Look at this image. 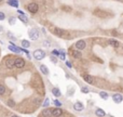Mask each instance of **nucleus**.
<instances>
[{"instance_id":"20e7f679","label":"nucleus","mask_w":123,"mask_h":117,"mask_svg":"<svg viewBox=\"0 0 123 117\" xmlns=\"http://www.w3.org/2000/svg\"><path fill=\"white\" fill-rule=\"evenodd\" d=\"M14 66L16 68H23L25 66V60L22 58H17L14 60Z\"/></svg>"},{"instance_id":"f704fd0d","label":"nucleus","mask_w":123,"mask_h":117,"mask_svg":"<svg viewBox=\"0 0 123 117\" xmlns=\"http://www.w3.org/2000/svg\"><path fill=\"white\" fill-rule=\"evenodd\" d=\"M66 65H67V67H69V68H71V67H72V65H71V63H70L69 61L66 62Z\"/></svg>"},{"instance_id":"5701e85b","label":"nucleus","mask_w":123,"mask_h":117,"mask_svg":"<svg viewBox=\"0 0 123 117\" xmlns=\"http://www.w3.org/2000/svg\"><path fill=\"white\" fill-rule=\"evenodd\" d=\"M7 104H8V106H10V107H14V106H15V102H14L12 99H9V100L7 101Z\"/></svg>"},{"instance_id":"58836bf2","label":"nucleus","mask_w":123,"mask_h":117,"mask_svg":"<svg viewBox=\"0 0 123 117\" xmlns=\"http://www.w3.org/2000/svg\"><path fill=\"white\" fill-rule=\"evenodd\" d=\"M1 1H2V0H0V2H1Z\"/></svg>"},{"instance_id":"1a4fd4ad","label":"nucleus","mask_w":123,"mask_h":117,"mask_svg":"<svg viewBox=\"0 0 123 117\" xmlns=\"http://www.w3.org/2000/svg\"><path fill=\"white\" fill-rule=\"evenodd\" d=\"M73 109L77 112H81L84 109V105L81 103V102H76L75 104H73Z\"/></svg>"},{"instance_id":"f03ea898","label":"nucleus","mask_w":123,"mask_h":117,"mask_svg":"<svg viewBox=\"0 0 123 117\" xmlns=\"http://www.w3.org/2000/svg\"><path fill=\"white\" fill-rule=\"evenodd\" d=\"M34 58H36V60H38V61H41L42 58H45V52L43 50H40V49H38V50L34 51Z\"/></svg>"},{"instance_id":"6e6552de","label":"nucleus","mask_w":123,"mask_h":117,"mask_svg":"<svg viewBox=\"0 0 123 117\" xmlns=\"http://www.w3.org/2000/svg\"><path fill=\"white\" fill-rule=\"evenodd\" d=\"M9 49H10V50L12 51V52H14V53H17V54H18V53H21L22 52V50H21L20 48H17L16 46L14 45L13 42H11V43H10V45H9Z\"/></svg>"},{"instance_id":"c9c22d12","label":"nucleus","mask_w":123,"mask_h":117,"mask_svg":"<svg viewBox=\"0 0 123 117\" xmlns=\"http://www.w3.org/2000/svg\"><path fill=\"white\" fill-rule=\"evenodd\" d=\"M17 12H18V14H24V12L22 10H17Z\"/></svg>"},{"instance_id":"f3484780","label":"nucleus","mask_w":123,"mask_h":117,"mask_svg":"<svg viewBox=\"0 0 123 117\" xmlns=\"http://www.w3.org/2000/svg\"><path fill=\"white\" fill-rule=\"evenodd\" d=\"M72 56L76 58H82V54H81V51L79 50H73L72 51Z\"/></svg>"},{"instance_id":"6ab92c4d","label":"nucleus","mask_w":123,"mask_h":117,"mask_svg":"<svg viewBox=\"0 0 123 117\" xmlns=\"http://www.w3.org/2000/svg\"><path fill=\"white\" fill-rule=\"evenodd\" d=\"M52 93H53L54 95H55L56 98H58V97H61V91H59V89L58 88H53V89H52Z\"/></svg>"},{"instance_id":"dca6fc26","label":"nucleus","mask_w":123,"mask_h":117,"mask_svg":"<svg viewBox=\"0 0 123 117\" xmlns=\"http://www.w3.org/2000/svg\"><path fill=\"white\" fill-rule=\"evenodd\" d=\"M83 79L87 81V84H93V82H94V78H93L92 76H90V75H84Z\"/></svg>"},{"instance_id":"c756f323","label":"nucleus","mask_w":123,"mask_h":117,"mask_svg":"<svg viewBox=\"0 0 123 117\" xmlns=\"http://www.w3.org/2000/svg\"><path fill=\"white\" fill-rule=\"evenodd\" d=\"M52 54L55 56H59V50H53L52 51Z\"/></svg>"},{"instance_id":"e433bc0d","label":"nucleus","mask_w":123,"mask_h":117,"mask_svg":"<svg viewBox=\"0 0 123 117\" xmlns=\"http://www.w3.org/2000/svg\"><path fill=\"white\" fill-rule=\"evenodd\" d=\"M2 31H3V27H2V26H0V33H1Z\"/></svg>"},{"instance_id":"cd10ccee","label":"nucleus","mask_w":123,"mask_h":117,"mask_svg":"<svg viewBox=\"0 0 123 117\" xmlns=\"http://www.w3.org/2000/svg\"><path fill=\"white\" fill-rule=\"evenodd\" d=\"M8 37L11 39V40H16V37H14L13 35H12V33H10V31L8 33Z\"/></svg>"},{"instance_id":"4c0bfd02","label":"nucleus","mask_w":123,"mask_h":117,"mask_svg":"<svg viewBox=\"0 0 123 117\" xmlns=\"http://www.w3.org/2000/svg\"><path fill=\"white\" fill-rule=\"evenodd\" d=\"M11 117H18V116H16V115H12Z\"/></svg>"},{"instance_id":"a878e982","label":"nucleus","mask_w":123,"mask_h":117,"mask_svg":"<svg viewBox=\"0 0 123 117\" xmlns=\"http://www.w3.org/2000/svg\"><path fill=\"white\" fill-rule=\"evenodd\" d=\"M49 105H50V100L47 98V99L44 100V102H43V104H42V106H43V107H48Z\"/></svg>"},{"instance_id":"a211bd4d","label":"nucleus","mask_w":123,"mask_h":117,"mask_svg":"<svg viewBox=\"0 0 123 117\" xmlns=\"http://www.w3.org/2000/svg\"><path fill=\"white\" fill-rule=\"evenodd\" d=\"M40 70L42 72L43 75H49V68L45 65H40Z\"/></svg>"},{"instance_id":"393cba45","label":"nucleus","mask_w":123,"mask_h":117,"mask_svg":"<svg viewBox=\"0 0 123 117\" xmlns=\"http://www.w3.org/2000/svg\"><path fill=\"white\" fill-rule=\"evenodd\" d=\"M4 93H6V87L0 85V95H3Z\"/></svg>"},{"instance_id":"9d476101","label":"nucleus","mask_w":123,"mask_h":117,"mask_svg":"<svg viewBox=\"0 0 123 117\" xmlns=\"http://www.w3.org/2000/svg\"><path fill=\"white\" fill-rule=\"evenodd\" d=\"M42 116L43 117H51L52 116V109H44L43 111H42Z\"/></svg>"},{"instance_id":"4468645a","label":"nucleus","mask_w":123,"mask_h":117,"mask_svg":"<svg viewBox=\"0 0 123 117\" xmlns=\"http://www.w3.org/2000/svg\"><path fill=\"white\" fill-rule=\"evenodd\" d=\"M53 33L55 34L56 36H58V37H62V36H64V34H65V31H63V29H61V28H55L53 31Z\"/></svg>"},{"instance_id":"412c9836","label":"nucleus","mask_w":123,"mask_h":117,"mask_svg":"<svg viewBox=\"0 0 123 117\" xmlns=\"http://www.w3.org/2000/svg\"><path fill=\"white\" fill-rule=\"evenodd\" d=\"M99 97H101V99H103V100H107L109 95H108V93H107V92H105V91H101V92H99Z\"/></svg>"},{"instance_id":"c85d7f7f","label":"nucleus","mask_w":123,"mask_h":117,"mask_svg":"<svg viewBox=\"0 0 123 117\" xmlns=\"http://www.w3.org/2000/svg\"><path fill=\"white\" fill-rule=\"evenodd\" d=\"M81 91L83 92V93H89V92H90V90L87 89V87H82V88H81Z\"/></svg>"},{"instance_id":"0eeeda50","label":"nucleus","mask_w":123,"mask_h":117,"mask_svg":"<svg viewBox=\"0 0 123 117\" xmlns=\"http://www.w3.org/2000/svg\"><path fill=\"white\" fill-rule=\"evenodd\" d=\"M63 109H61V107H56V109H52V116L54 117H61L62 115H63Z\"/></svg>"},{"instance_id":"7ed1b4c3","label":"nucleus","mask_w":123,"mask_h":117,"mask_svg":"<svg viewBox=\"0 0 123 117\" xmlns=\"http://www.w3.org/2000/svg\"><path fill=\"white\" fill-rule=\"evenodd\" d=\"M27 10L30 12V13L35 14V13H37V12H38V10H39V7H38V4H37L36 2H30L27 6Z\"/></svg>"},{"instance_id":"39448f33","label":"nucleus","mask_w":123,"mask_h":117,"mask_svg":"<svg viewBox=\"0 0 123 117\" xmlns=\"http://www.w3.org/2000/svg\"><path fill=\"white\" fill-rule=\"evenodd\" d=\"M75 47H76L77 50L81 51V50H83V49H85V47H87V42L84 41V40H78V41L76 42Z\"/></svg>"},{"instance_id":"72a5a7b5","label":"nucleus","mask_w":123,"mask_h":117,"mask_svg":"<svg viewBox=\"0 0 123 117\" xmlns=\"http://www.w3.org/2000/svg\"><path fill=\"white\" fill-rule=\"evenodd\" d=\"M4 19H6V15H4V13L0 12V21H3Z\"/></svg>"},{"instance_id":"7c9ffc66","label":"nucleus","mask_w":123,"mask_h":117,"mask_svg":"<svg viewBox=\"0 0 123 117\" xmlns=\"http://www.w3.org/2000/svg\"><path fill=\"white\" fill-rule=\"evenodd\" d=\"M54 105H56V106H58L59 107V106H62V103L58 100H54Z\"/></svg>"},{"instance_id":"ddd939ff","label":"nucleus","mask_w":123,"mask_h":117,"mask_svg":"<svg viewBox=\"0 0 123 117\" xmlns=\"http://www.w3.org/2000/svg\"><path fill=\"white\" fill-rule=\"evenodd\" d=\"M7 2L9 6L13 7V8H18V0H8Z\"/></svg>"},{"instance_id":"2eb2a0df","label":"nucleus","mask_w":123,"mask_h":117,"mask_svg":"<svg viewBox=\"0 0 123 117\" xmlns=\"http://www.w3.org/2000/svg\"><path fill=\"white\" fill-rule=\"evenodd\" d=\"M95 115L97 117H105V116H106V113H105L101 109H97L95 111Z\"/></svg>"},{"instance_id":"9b49d317","label":"nucleus","mask_w":123,"mask_h":117,"mask_svg":"<svg viewBox=\"0 0 123 117\" xmlns=\"http://www.w3.org/2000/svg\"><path fill=\"white\" fill-rule=\"evenodd\" d=\"M6 66L8 67L9 70L13 68L14 67V60H12V58H9L8 60H6Z\"/></svg>"},{"instance_id":"2f4dec72","label":"nucleus","mask_w":123,"mask_h":117,"mask_svg":"<svg viewBox=\"0 0 123 117\" xmlns=\"http://www.w3.org/2000/svg\"><path fill=\"white\" fill-rule=\"evenodd\" d=\"M43 46H44V47H50V46H51L50 41H48V40H44V41H43Z\"/></svg>"},{"instance_id":"f8f14e48","label":"nucleus","mask_w":123,"mask_h":117,"mask_svg":"<svg viewBox=\"0 0 123 117\" xmlns=\"http://www.w3.org/2000/svg\"><path fill=\"white\" fill-rule=\"evenodd\" d=\"M108 45L112 46V47H115V48H118L120 46V43H119V41L116 40V39H109V40H108Z\"/></svg>"},{"instance_id":"473e14b6","label":"nucleus","mask_w":123,"mask_h":117,"mask_svg":"<svg viewBox=\"0 0 123 117\" xmlns=\"http://www.w3.org/2000/svg\"><path fill=\"white\" fill-rule=\"evenodd\" d=\"M59 58L64 61L65 58H66V55H65V53H59Z\"/></svg>"},{"instance_id":"f257e3e1","label":"nucleus","mask_w":123,"mask_h":117,"mask_svg":"<svg viewBox=\"0 0 123 117\" xmlns=\"http://www.w3.org/2000/svg\"><path fill=\"white\" fill-rule=\"evenodd\" d=\"M28 36H29V38H30L31 40H37L40 36L39 31L36 29V28H31L30 31H28Z\"/></svg>"},{"instance_id":"4be33fe9","label":"nucleus","mask_w":123,"mask_h":117,"mask_svg":"<svg viewBox=\"0 0 123 117\" xmlns=\"http://www.w3.org/2000/svg\"><path fill=\"white\" fill-rule=\"evenodd\" d=\"M22 47L27 49V48L30 47V42L28 41V40H22Z\"/></svg>"},{"instance_id":"b1692460","label":"nucleus","mask_w":123,"mask_h":117,"mask_svg":"<svg viewBox=\"0 0 123 117\" xmlns=\"http://www.w3.org/2000/svg\"><path fill=\"white\" fill-rule=\"evenodd\" d=\"M15 22H16V19H15L14 16H11L10 19H9V24H10V25H14Z\"/></svg>"},{"instance_id":"423d86ee","label":"nucleus","mask_w":123,"mask_h":117,"mask_svg":"<svg viewBox=\"0 0 123 117\" xmlns=\"http://www.w3.org/2000/svg\"><path fill=\"white\" fill-rule=\"evenodd\" d=\"M112 101H113L115 103H117V104H120L123 101L122 94H120V93H116V94H113L112 95Z\"/></svg>"},{"instance_id":"aec40b11","label":"nucleus","mask_w":123,"mask_h":117,"mask_svg":"<svg viewBox=\"0 0 123 117\" xmlns=\"http://www.w3.org/2000/svg\"><path fill=\"white\" fill-rule=\"evenodd\" d=\"M18 20H21V21H22L23 23H25V24H27L28 23V19H27V16H26L25 14H20Z\"/></svg>"},{"instance_id":"bb28decb","label":"nucleus","mask_w":123,"mask_h":117,"mask_svg":"<svg viewBox=\"0 0 123 117\" xmlns=\"http://www.w3.org/2000/svg\"><path fill=\"white\" fill-rule=\"evenodd\" d=\"M50 60H51V62H53L54 64H56V63H57V58H56L55 55H51Z\"/></svg>"}]
</instances>
